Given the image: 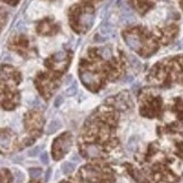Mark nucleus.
I'll list each match as a JSON object with an SVG mask.
<instances>
[{"label": "nucleus", "mask_w": 183, "mask_h": 183, "mask_svg": "<svg viewBox=\"0 0 183 183\" xmlns=\"http://www.w3.org/2000/svg\"><path fill=\"white\" fill-rule=\"evenodd\" d=\"M95 19L93 8L88 4L74 5L69 12L70 25L73 31L76 33L83 34L91 28Z\"/></svg>", "instance_id": "1"}, {"label": "nucleus", "mask_w": 183, "mask_h": 183, "mask_svg": "<svg viewBox=\"0 0 183 183\" xmlns=\"http://www.w3.org/2000/svg\"><path fill=\"white\" fill-rule=\"evenodd\" d=\"M35 84L41 92V95L45 99H48L51 95H53L54 91L57 89V85H58L57 81L53 76L48 75L46 73H39L35 79Z\"/></svg>", "instance_id": "2"}, {"label": "nucleus", "mask_w": 183, "mask_h": 183, "mask_svg": "<svg viewBox=\"0 0 183 183\" xmlns=\"http://www.w3.org/2000/svg\"><path fill=\"white\" fill-rule=\"evenodd\" d=\"M71 56H72L71 53L66 52V51L57 52L46 60L45 65L48 69L53 70L55 72L62 73L69 66L70 62H71Z\"/></svg>", "instance_id": "3"}, {"label": "nucleus", "mask_w": 183, "mask_h": 183, "mask_svg": "<svg viewBox=\"0 0 183 183\" xmlns=\"http://www.w3.org/2000/svg\"><path fill=\"white\" fill-rule=\"evenodd\" d=\"M20 97L17 90H12L7 85L0 84V107L12 110L18 106Z\"/></svg>", "instance_id": "4"}, {"label": "nucleus", "mask_w": 183, "mask_h": 183, "mask_svg": "<svg viewBox=\"0 0 183 183\" xmlns=\"http://www.w3.org/2000/svg\"><path fill=\"white\" fill-rule=\"evenodd\" d=\"M43 124H44L43 116L37 111L27 112L25 116V127L27 131L34 136H39L43 128Z\"/></svg>", "instance_id": "5"}, {"label": "nucleus", "mask_w": 183, "mask_h": 183, "mask_svg": "<svg viewBox=\"0 0 183 183\" xmlns=\"http://www.w3.org/2000/svg\"><path fill=\"white\" fill-rule=\"evenodd\" d=\"M83 179L91 183H103L109 178V171L101 170L99 166H84L81 170Z\"/></svg>", "instance_id": "6"}, {"label": "nucleus", "mask_w": 183, "mask_h": 183, "mask_svg": "<svg viewBox=\"0 0 183 183\" xmlns=\"http://www.w3.org/2000/svg\"><path fill=\"white\" fill-rule=\"evenodd\" d=\"M71 143H72V138H71V134L64 133L61 135L60 137H57L54 141L53 144V157L55 160H60L68 153V151L71 147Z\"/></svg>", "instance_id": "7"}, {"label": "nucleus", "mask_w": 183, "mask_h": 183, "mask_svg": "<svg viewBox=\"0 0 183 183\" xmlns=\"http://www.w3.org/2000/svg\"><path fill=\"white\" fill-rule=\"evenodd\" d=\"M9 48L10 50L16 51L17 53H19L20 55H23L25 57L31 56L33 54V50L31 48V44H29V39L24 36V35H18L12 37L9 41Z\"/></svg>", "instance_id": "8"}, {"label": "nucleus", "mask_w": 183, "mask_h": 183, "mask_svg": "<svg viewBox=\"0 0 183 183\" xmlns=\"http://www.w3.org/2000/svg\"><path fill=\"white\" fill-rule=\"evenodd\" d=\"M124 37H125L127 45L129 46L131 50L136 51L138 53H141V51L144 48V36L139 32L138 31L126 32L124 34Z\"/></svg>", "instance_id": "9"}, {"label": "nucleus", "mask_w": 183, "mask_h": 183, "mask_svg": "<svg viewBox=\"0 0 183 183\" xmlns=\"http://www.w3.org/2000/svg\"><path fill=\"white\" fill-rule=\"evenodd\" d=\"M36 31L39 35L43 36H52L58 33L60 31V26L58 24H56L53 19L51 18H45L41 20L36 26Z\"/></svg>", "instance_id": "10"}, {"label": "nucleus", "mask_w": 183, "mask_h": 183, "mask_svg": "<svg viewBox=\"0 0 183 183\" xmlns=\"http://www.w3.org/2000/svg\"><path fill=\"white\" fill-rule=\"evenodd\" d=\"M16 136L15 134L9 129L0 130V152H10L15 145Z\"/></svg>", "instance_id": "11"}, {"label": "nucleus", "mask_w": 183, "mask_h": 183, "mask_svg": "<svg viewBox=\"0 0 183 183\" xmlns=\"http://www.w3.org/2000/svg\"><path fill=\"white\" fill-rule=\"evenodd\" d=\"M0 80L12 82L14 84H18L22 81V74L15 70L12 66L2 65L0 66Z\"/></svg>", "instance_id": "12"}, {"label": "nucleus", "mask_w": 183, "mask_h": 183, "mask_svg": "<svg viewBox=\"0 0 183 183\" xmlns=\"http://www.w3.org/2000/svg\"><path fill=\"white\" fill-rule=\"evenodd\" d=\"M83 153L87 157L95 158V157H100L102 155V149L95 144H88L83 147Z\"/></svg>", "instance_id": "13"}, {"label": "nucleus", "mask_w": 183, "mask_h": 183, "mask_svg": "<svg viewBox=\"0 0 183 183\" xmlns=\"http://www.w3.org/2000/svg\"><path fill=\"white\" fill-rule=\"evenodd\" d=\"M12 182V174L10 172L4 168L0 170V183H10Z\"/></svg>", "instance_id": "14"}, {"label": "nucleus", "mask_w": 183, "mask_h": 183, "mask_svg": "<svg viewBox=\"0 0 183 183\" xmlns=\"http://www.w3.org/2000/svg\"><path fill=\"white\" fill-rule=\"evenodd\" d=\"M61 127V122L57 121V120H53V121L50 122V125L47 126V129H46V133L47 134H53L55 133L58 128Z\"/></svg>", "instance_id": "15"}, {"label": "nucleus", "mask_w": 183, "mask_h": 183, "mask_svg": "<svg viewBox=\"0 0 183 183\" xmlns=\"http://www.w3.org/2000/svg\"><path fill=\"white\" fill-rule=\"evenodd\" d=\"M62 171L64 174H70V173H72L74 171V165L72 163H69V162H66L64 164L62 165Z\"/></svg>", "instance_id": "16"}, {"label": "nucleus", "mask_w": 183, "mask_h": 183, "mask_svg": "<svg viewBox=\"0 0 183 183\" xmlns=\"http://www.w3.org/2000/svg\"><path fill=\"white\" fill-rule=\"evenodd\" d=\"M41 174H42V170L39 168H29V175H31L32 179H36V178H38Z\"/></svg>", "instance_id": "17"}, {"label": "nucleus", "mask_w": 183, "mask_h": 183, "mask_svg": "<svg viewBox=\"0 0 183 183\" xmlns=\"http://www.w3.org/2000/svg\"><path fill=\"white\" fill-rule=\"evenodd\" d=\"M76 90H78V87H76V83H73L71 87H69V89L66 90V95H75Z\"/></svg>", "instance_id": "18"}, {"label": "nucleus", "mask_w": 183, "mask_h": 183, "mask_svg": "<svg viewBox=\"0 0 183 183\" xmlns=\"http://www.w3.org/2000/svg\"><path fill=\"white\" fill-rule=\"evenodd\" d=\"M39 151H41V147H35V148L31 149V151L28 152V155H29V156H36Z\"/></svg>", "instance_id": "19"}, {"label": "nucleus", "mask_w": 183, "mask_h": 183, "mask_svg": "<svg viewBox=\"0 0 183 183\" xmlns=\"http://www.w3.org/2000/svg\"><path fill=\"white\" fill-rule=\"evenodd\" d=\"M41 161H42L43 164H47L48 163V155H47V153H43L42 155H41Z\"/></svg>", "instance_id": "20"}, {"label": "nucleus", "mask_w": 183, "mask_h": 183, "mask_svg": "<svg viewBox=\"0 0 183 183\" xmlns=\"http://www.w3.org/2000/svg\"><path fill=\"white\" fill-rule=\"evenodd\" d=\"M62 102H63V97H62V95H58L56 98V100H55L54 105H55V107H58V106L62 105Z\"/></svg>", "instance_id": "21"}, {"label": "nucleus", "mask_w": 183, "mask_h": 183, "mask_svg": "<svg viewBox=\"0 0 183 183\" xmlns=\"http://www.w3.org/2000/svg\"><path fill=\"white\" fill-rule=\"evenodd\" d=\"M5 2H7V4L12 5V6H15L19 2V0H4Z\"/></svg>", "instance_id": "22"}, {"label": "nucleus", "mask_w": 183, "mask_h": 183, "mask_svg": "<svg viewBox=\"0 0 183 183\" xmlns=\"http://www.w3.org/2000/svg\"><path fill=\"white\" fill-rule=\"evenodd\" d=\"M82 1H84L85 4L90 5V4H93V2H98V1H100V0H82Z\"/></svg>", "instance_id": "23"}, {"label": "nucleus", "mask_w": 183, "mask_h": 183, "mask_svg": "<svg viewBox=\"0 0 183 183\" xmlns=\"http://www.w3.org/2000/svg\"><path fill=\"white\" fill-rule=\"evenodd\" d=\"M50 175H51V168L48 170V171H47V173H46V181L50 179Z\"/></svg>", "instance_id": "24"}, {"label": "nucleus", "mask_w": 183, "mask_h": 183, "mask_svg": "<svg viewBox=\"0 0 183 183\" xmlns=\"http://www.w3.org/2000/svg\"><path fill=\"white\" fill-rule=\"evenodd\" d=\"M73 160H74V161H79V160H80V158H79V156H76V155H74V156H73Z\"/></svg>", "instance_id": "25"}, {"label": "nucleus", "mask_w": 183, "mask_h": 183, "mask_svg": "<svg viewBox=\"0 0 183 183\" xmlns=\"http://www.w3.org/2000/svg\"><path fill=\"white\" fill-rule=\"evenodd\" d=\"M31 183H39V182H31Z\"/></svg>", "instance_id": "26"}]
</instances>
